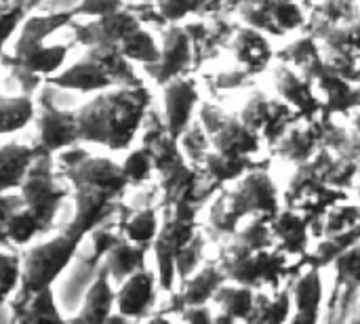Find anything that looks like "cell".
<instances>
[{
  "label": "cell",
  "instance_id": "obj_1",
  "mask_svg": "<svg viewBox=\"0 0 360 324\" xmlns=\"http://www.w3.org/2000/svg\"><path fill=\"white\" fill-rule=\"evenodd\" d=\"M59 169L72 188L70 196L74 200V215L63 232L82 242L122 207L120 200L129 190V181L120 162L93 156L78 145L59 152Z\"/></svg>",
  "mask_w": 360,
  "mask_h": 324
},
{
  "label": "cell",
  "instance_id": "obj_2",
  "mask_svg": "<svg viewBox=\"0 0 360 324\" xmlns=\"http://www.w3.org/2000/svg\"><path fill=\"white\" fill-rule=\"evenodd\" d=\"M152 110V93L146 84L114 86L95 93L78 114L80 143H93L110 152L133 148Z\"/></svg>",
  "mask_w": 360,
  "mask_h": 324
},
{
  "label": "cell",
  "instance_id": "obj_3",
  "mask_svg": "<svg viewBox=\"0 0 360 324\" xmlns=\"http://www.w3.org/2000/svg\"><path fill=\"white\" fill-rule=\"evenodd\" d=\"M76 19V11L63 8L49 15H25L19 25L13 51L2 57V65L8 67L11 76L19 84L21 93L34 95L46 78L55 76L68 61L70 44L55 42L46 44V38L57 34Z\"/></svg>",
  "mask_w": 360,
  "mask_h": 324
},
{
  "label": "cell",
  "instance_id": "obj_4",
  "mask_svg": "<svg viewBox=\"0 0 360 324\" xmlns=\"http://www.w3.org/2000/svg\"><path fill=\"white\" fill-rule=\"evenodd\" d=\"M198 209L200 207L192 200H179L171 207H165V219L160 221L158 236L152 245L158 285L165 293H171L177 285L175 261L181 249L198 232Z\"/></svg>",
  "mask_w": 360,
  "mask_h": 324
},
{
  "label": "cell",
  "instance_id": "obj_5",
  "mask_svg": "<svg viewBox=\"0 0 360 324\" xmlns=\"http://www.w3.org/2000/svg\"><path fill=\"white\" fill-rule=\"evenodd\" d=\"M78 240L68 236L65 232L42 240L25 251L23 257V274H21V285L19 291L15 293L13 299H25L42 289L53 287L59 276L72 266L74 257L80 251Z\"/></svg>",
  "mask_w": 360,
  "mask_h": 324
},
{
  "label": "cell",
  "instance_id": "obj_6",
  "mask_svg": "<svg viewBox=\"0 0 360 324\" xmlns=\"http://www.w3.org/2000/svg\"><path fill=\"white\" fill-rule=\"evenodd\" d=\"M19 196H21L23 205L36 215L44 234H49L55 228V221H57V215H59L63 202L70 198V190H65L57 181L53 154L40 152L36 156V160L32 162V167L19 188Z\"/></svg>",
  "mask_w": 360,
  "mask_h": 324
},
{
  "label": "cell",
  "instance_id": "obj_7",
  "mask_svg": "<svg viewBox=\"0 0 360 324\" xmlns=\"http://www.w3.org/2000/svg\"><path fill=\"white\" fill-rule=\"evenodd\" d=\"M200 127L205 129L211 150L228 156H257L264 139L257 131H251L240 116L219 110L215 103L200 105Z\"/></svg>",
  "mask_w": 360,
  "mask_h": 324
},
{
  "label": "cell",
  "instance_id": "obj_8",
  "mask_svg": "<svg viewBox=\"0 0 360 324\" xmlns=\"http://www.w3.org/2000/svg\"><path fill=\"white\" fill-rule=\"evenodd\" d=\"M36 148L46 154H59L80 143L76 110H63L49 95H40L36 110Z\"/></svg>",
  "mask_w": 360,
  "mask_h": 324
},
{
  "label": "cell",
  "instance_id": "obj_9",
  "mask_svg": "<svg viewBox=\"0 0 360 324\" xmlns=\"http://www.w3.org/2000/svg\"><path fill=\"white\" fill-rule=\"evenodd\" d=\"M331 268L335 270V280L327 299V314H323V318L350 320L360 299V242L346 249Z\"/></svg>",
  "mask_w": 360,
  "mask_h": 324
},
{
  "label": "cell",
  "instance_id": "obj_10",
  "mask_svg": "<svg viewBox=\"0 0 360 324\" xmlns=\"http://www.w3.org/2000/svg\"><path fill=\"white\" fill-rule=\"evenodd\" d=\"M194 59V42L186 25L171 23L162 32L160 42V59L154 65L143 67L158 86H165L169 80L177 76H186L192 67Z\"/></svg>",
  "mask_w": 360,
  "mask_h": 324
},
{
  "label": "cell",
  "instance_id": "obj_11",
  "mask_svg": "<svg viewBox=\"0 0 360 324\" xmlns=\"http://www.w3.org/2000/svg\"><path fill=\"white\" fill-rule=\"evenodd\" d=\"M141 25H143L141 17L127 6L103 17H95L89 21L74 19L70 23L76 42L84 48L97 46V44H120L133 30Z\"/></svg>",
  "mask_w": 360,
  "mask_h": 324
},
{
  "label": "cell",
  "instance_id": "obj_12",
  "mask_svg": "<svg viewBox=\"0 0 360 324\" xmlns=\"http://www.w3.org/2000/svg\"><path fill=\"white\" fill-rule=\"evenodd\" d=\"M200 103L198 82L192 76H177L162 86V105H165V127L171 137L179 139L192 124L194 112Z\"/></svg>",
  "mask_w": 360,
  "mask_h": 324
},
{
  "label": "cell",
  "instance_id": "obj_13",
  "mask_svg": "<svg viewBox=\"0 0 360 324\" xmlns=\"http://www.w3.org/2000/svg\"><path fill=\"white\" fill-rule=\"evenodd\" d=\"M158 276L148 268L124 278L116 289V312L127 320L148 318L158 302Z\"/></svg>",
  "mask_w": 360,
  "mask_h": 324
},
{
  "label": "cell",
  "instance_id": "obj_14",
  "mask_svg": "<svg viewBox=\"0 0 360 324\" xmlns=\"http://www.w3.org/2000/svg\"><path fill=\"white\" fill-rule=\"evenodd\" d=\"M272 86L278 99L289 103L293 110H297L304 118L321 116L323 112V99L319 93H314V82L308 80L302 72L287 63H278L272 74Z\"/></svg>",
  "mask_w": 360,
  "mask_h": 324
},
{
  "label": "cell",
  "instance_id": "obj_15",
  "mask_svg": "<svg viewBox=\"0 0 360 324\" xmlns=\"http://www.w3.org/2000/svg\"><path fill=\"white\" fill-rule=\"evenodd\" d=\"M226 283V274L221 272L217 261H209L200 266L194 274L179 280V289H173L169 295V312H181L190 306H209L217 289Z\"/></svg>",
  "mask_w": 360,
  "mask_h": 324
},
{
  "label": "cell",
  "instance_id": "obj_16",
  "mask_svg": "<svg viewBox=\"0 0 360 324\" xmlns=\"http://www.w3.org/2000/svg\"><path fill=\"white\" fill-rule=\"evenodd\" d=\"M293 295V314L291 323L312 324L323 320V302H325V283L321 268H304L291 280Z\"/></svg>",
  "mask_w": 360,
  "mask_h": 324
},
{
  "label": "cell",
  "instance_id": "obj_17",
  "mask_svg": "<svg viewBox=\"0 0 360 324\" xmlns=\"http://www.w3.org/2000/svg\"><path fill=\"white\" fill-rule=\"evenodd\" d=\"M323 137H325V122L323 116L314 118H304L302 122H295L274 145L278 158L302 164L308 162L321 148H323Z\"/></svg>",
  "mask_w": 360,
  "mask_h": 324
},
{
  "label": "cell",
  "instance_id": "obj_18",
  "mask_svg": "<svg viewBox=\"0 0 360 324\" xmlns=\"http://www.w3.org/2000/svg\"><path fill=\"white\" fill-rule=\"evenodd\" d=\"M44 84L55 86V89H63V91L84 93V95H95V93L114 89V82L105 74V70L86 53L78 61H74L72 65H68V67L63 65L55 76L46 78Z\"/></svg>",
  "mask_w": 360,
  "mask_h": 324
},
{
  "label": "cell",
  "instance_id": "obj_19",
  "mask_svg": "<svg viewBox=\"0 0 360 324\" xmlns=\"http://www.w3.org/2000/svg\"><path fill=\"white\" fill-rule=\"evenodd\" d=\"M234 192L247 207L249 215L264 213V215H276L281 211V194L278 186L274 183L268 167L253 169L245 173L238 181H234Z\"/></svg>",
  "mask_w": 360,
  "mask_h": 324
},
{
  "label": "cell",
  "instance_id": "obj_20",
  "mask_svg": "<svg viewBox=\"0 0 360 324\" xmlns=\"http://www.w3.org/2000/svg\"><path fill=\"white\" fill-rule=\"evenodd\" d=\"M270 230L274 234L276 249L295 259H302L310 251V245L314 240L310 219L289 207H281V211L270 217Z\"/></svg>",
  "mask_w": 360,
  "mask_h": 324
},
{
  "label": "cell",
  "instance_id": "obj_21",
  "mask_svg": "<svg viewBox=\"0 0 360 324\" xmlns=\"http://www.w3.org/2000/svg\"><path fill=\"white\" fill-rule=\"evenodd\" d=\"M228 46L234 53L238 65L251 78L262 74L276 55V51L270 44L268 34H264L262 30L251 27V25H236Z\"/></svg>",
  "mask_w": 360,
  "mask_h": 324
},
{
  "label": "cell",
  "instance_id": "obj_22",
  "mask_svg": "<svg viewBox=\"0 0 360 324\" xmlns=\"http://www.w3.org/2000/svg\"><path fill=\"white\" fill-rule=\"evenodd\" d=\"M116 312V289H114V280L110 276V272L97 264L95 270V278L89 285L80 312L72 318L74 323H108L110 316Z\"/></svg>",
  "mask_w": 360,
  "mask_h": 324
},
{
  "label": "cell",
  "instance_id": "obj_23",
  "mask_svg": "<svg viewBox=\"0 0 360 324\" xmlns=\"http://www.w3.org/2000/svg\"><path fill=\"white\" fill-rule=\"evenodd\" d=\"M314 89L319 91L323 99V112L321 116L333 118L335 114H352L360 108V86L352 80H346L333 72H323L314 80Z\"/></svg>",
  "mask_w": 360,
  "mask_h": 324
},
{
  "label": "cell",
  "instance_id": "obj_24",
  "mask_svg": "<svg viewBox=\"0 0 360 324\" xmlns=\"http://www.w3.org/2000/svg\"><path fill=\"white\" fill-rule=\"evenodd\" d=\"M251 217L234 188H219L209 207V234L215 238H230L240 228L243 219Z\"/></svg>",
  "mask_w": 360,
  "mask_h": 324
},
{
  "label": "cell",
  "instance_id": "obj_25",
  "mask_svg": "<svg viewBox=\"0 0 360 324\" xmlns=\"http://www.w3.org/2000/svg\"><path fill=\"white\" fill-rule=\"evenodd\" d=\"M40 150L34 143H19L8 141L0 145V194L4 192H19L32 162Z\"/></svg>",
  "mask_w": 360,
  "mask_h": 324
},
{
  "label": "cell",
  "instance_id": "obj_26",
  "mask_svg": "<svg viewBox=\"0 0 360 324\" xmlns=\"http://www.w3.org/2000/svg\"><path fill=\"white\" fill-rule=\"evenodd\" d=\"M278 61L295 67L297 72H302L308 80H316L323 72H327L325 65V57H323V46L319 42V38H314L312 34H304L302 38L289 42L287 46L278 48L274 55Z\"/></svg>",
  "mask_w": 360,
  "mask_h": 324
},
{
  "label": "cell",
  "instance_id": "obj_27",
  "mask_svg": "<svg viewBox=\"0 0 360 324\" xmlns=\"http://www.w3.org/2000/svg\"><path fill=\"white\" fill-rule=\"evenodd\" d=\"M268 162L270 160H266L262 164L255 160V156H228V154L209 150L198 169L209 177V181H213V186L224 188V186L238 181L245 173H249L253 169L268 167Z\"/></svg>",
  "mask_w": 360,
  "mask_h": 324
},
{
  "label": "cell",
  "instance_id": "obj_28",
  "mask_svg": "<svg viewBox=\"0 0 360 324\" xmlns=\"http://www.w3.org/2000/svg\"><path fill=\"white\" fill-rule=\"evenodd\" d=\"M148 255L150 251L143 249V247H137L133 245L129 238H124L120 232H118V238L116 242L110 247V251L103 255V259L99 261L112 276L114 285L118 287L124 278H129L131 274L148 268Z\"/></svg>",
  "mask_w": 360,
  "mask_h": 324
},
{
  "label": "cell",
  "instance_id": "obj_29",
  "mask_svg": "<svg viewBox=\"0 0 360 324\" xmlns=\"http://www.w3.org/2000/svg\"><path fill=\"white\" fill-rule=\"evenodd\" d=\"M11 320L13 323H59L63 320V314L59 312V306L55 302L53 287L42 289L25 299H11Z\"/></svg>",
  "mask_w": 360,
  "mask_h": 324
},
{
  "label": "cell",
  "instance_id": "obj_30",
  "mask_svg": "<svg viewBox=\"0 0 360 324\" xmlns=\"http://www.w3.org/2000/svg\"><path fill=\"white\" fill-rule=\"evenodd\" d=\"M291 314H293V295H291V285L287 283L276 291L270 289L255 291L253 312L247 323H287L291 320Z\"/></svg>",
  "mask_w": 360,
  "mask_h": 324
},
{
  "label": "cell",
  "instance_id": "obj_31",
  "mask_svg": "<svg viewBox=\"0 0 360 324\" xmlns=\"http://www.w3.org/2000/svg\"><path fill=\"white\" fill-rule=\"evenodd\" d=\"M86 55H91L112 78L114 86H139L143 84L141 76L135 72V63L124 57L118 44H97L89 46Z\"/></svg>",
  "mask_w": 360,
  "mask_h": 324
},
{
  "label": "cell",
  "instance_id": "obj_32",
  "mask_svg": "<svg viewBox=\"0 0 360 324\" xmlns=\"http://www.w3.org/2000/svg\"><path fill=\"white\" fill-rule=\"evenodd\" d=\"M38 110V101L34 95H0V137L23 131L30 122H34Z\"/></svg>",
  "mask_w": 360,
  "mask_h": 324
},
{
  "label": "cell",
  "instance_id": "obj_33",
  "mask_svg": "<svg viewBox=\"0 0 360 324\" xmlns=\"http://www.w3.org/2000/svg\"><path fill=\"white\" fill-rule=\"evenodd\" d=\"M253 302H255V289L226 280L213 295L211 304H215L217 312L230 316L234 323H238V320L247 323L253 312Z\"/></svg>",
  "mask_w": 360,
  "mask_h": 324
},
{
  "label": "cell",
  "instance_id": "obj_34",
  "mask_svg": "<svg viewBox=\"0 0 360 324\" xmlns=\"http://www.w3.org/2000/svg\"><path fill=\"white\" fill-rule=\"evenodd\" d=\"M160 215L154 207H143L135 213H131L129 217H124L120 221V228L118 232L129 238L133 245L137 247H143L152 253V245L158 236V230H160Z\"/></svg>",
  "mask_w": 360,
  "mask_h": 324
},
{
  "label": "cell",
  "instance_id": "obj_35",
  "mask_svg": "<svg viewBox=\"0 0 360 324\" xmlns=\"http://www.w3.org/2000/svg\"><path fill=\"white\" fill-rule=\"evenodd\" d=\"M118 46L129 61H133L135 65H141V67L154 65L160 59V42L143 25L133 30Z\"/></svg>",
  "mask_w": 360,
  "mask_h": 324
},
{
  "label": "cell",
  "instance_id": "obj_36",
  "mask_svg": "<svg viewBox=\"0 0 360 324\" xmlns=\"http://www.w3.org/2000/svg\"><path fill=\"white\" fill-rule=\"evenodd\" d=\"M325 122V137H323V145L329 148L333 154L354 160L360 164V135L352 129L348 131L346 127L333 122V118L323 116Z\"/></svg>",
  "mask_w": 360,
  "mask_h": 324
},
{
  "label": "cell",
  "instance_id": "obj_37",
  "mask_svg": "<svg viewBox=\"0 0 360 324\" xmlns=\"http://www.w3.org/2000/svg\"><path fill=\"white\" fill-rule=\"evenodd\" d=\"M38 236H46L40 221L36 219V215L23 205L8 221L6 226V242L13 249H21L27 247L32 240H36Z\"/></svg>",
  "mask_w": 360,
  "mask_h": 324
},
{
  "label": "cell",
  "instance_id": "obj_38",
  "mask_svg": "<svg viewBox=\"0 0 360 324\" xmlns=\"http://www.w3.org/2000/svg\"><path fill=\"white\" fill-rule=\"evenodd\" d=\"M234 238H238L251 251H264V249L276 247L274 234L270 230V215H264V213H255V215L247 217V223L245 226L240 223Z\"/></svg>",
  "mask_w": 360,
  "mask_h": 324
},
{
  "label": "cell",
  "instance_id": "obj_39",
  "mask_svg": "<svg viewBox=\"0 0 360 324\" xmlns=\"http://www.w3.org/2000/svg\"><path fill=\"white\" fill-rule=\"evenodd\" d=\"M360 223V205H350L346 200L335 202L321 221V236H335Z\"/></svg>",
  "mask_w": 360,
  "mask_h": 324
},
{
  "label": "cell",
  "instance_id": "obj_40",
  "mask_svg": "<svg viewBox=\"0 0 360 324\" xmlns=\"http://www.w3.org/2000/svg\"><path fill=\"white\" fill-rule=\"evenodd\" d=\"M23 274V257L0 247V306L8 304L19 291Z\"/></svg>",
  "mask_w": 360,
  "mask_h": 324
},
{
  "label": "cell",
  "instance_id": "obj_41",
  "mask_svg": "<svg viewBox=\"0 0 360 324\" xmlns=\"http://www.w3.org/2000/svg\"><path fill=\"white\" fill-rule=\"evenodd\" d=\"M120 169L129 181V188H139L143 183H148L154 175V162L150 152L139 145V148H131L127 150L124 160L120 162Z\"/></svg>",
  "mask_w": 360,
  "mask_h": 324
},
{
  "label": "cell",
  "instance_id": "obj_42",
  "mask_svg": "<svg viewBox=\"0 0 360 324\" xmlns=\"http://www.w3.org/2000/svg\"><path fill=\"white\" fill-rule=\"evenodd\" d=\"M272 108H274V99L266 97L264 93L255 91L247 103L243 105L240 110V120L251 129V131H257L262 135V131L266 129L268 120H270V114H272Z\"/></svg>",
  "mask_w": 360,
  "mask_h": 324
},
{
  "label": "cell",
  "instance_id": "obj_43",
  "mask_svg": "<svg viewBox=\"0 0 360 324\" xmlns=\"http://www.w3.org/2000/svg\"><path fill=\"white\" fill-rule=\"evenodd\" d=\"M205 245H207V238L205 234L198 230L192 240L181 249V253L177 255V261H175V274H177V280H184L188 278L190 274H194L202 261H205Z\"/></svg>",
  "mask_w": 360,
  "mask_h": 324
},
{
  "label": "cell",
  "instance_id": "obj_44",
  "mask_svg": "<svg viewBox=\"0 0 360 324\" xmlns=\"http://www.w3.org/2000/svg\"><path fill=\"white\" fill-rule=\"evenodd\" d=\"M272 15H274L276 25L283 30V34L304 30L308 21V13L297 4V0H276Z\"/></svg>",
  "mask_w": 360,
  "mask_h": 324
},
{
  "label": "cell",
  "instance_id": "obj_45",
  "mask_svg": "<svg viewBox=\"0 0 360 324\" xmlns=\"http://www.w3.org/2000/svg\"><path fill=\"white\" fill-rule=\"evenodd\" d=\"M154 8L165 25L181 23L184 19L196 15L198 0H154Z\"/></svg>",
  "mask_w": 360,
  "mask_h": 324
},
{
  "label": "cell",
  "instance_id": "obj_46",
  "mask_svg": "<svg viewBox=\"0 0 360 324\" xmlns=\"http://www.w3.org/2000/svg\"><path fill=\"white\" fill-rule=\"evenodd\" d=\"M179 145H181L184 154H186L190 160H194L196 167H200L205 154L211 150V143H209V137H207L205 129H202V127H192V124H190V129L179 137Z\"/></svg>",
  "mask_w": 360,
  "mask_h": 324
},
{
  "label": "cell",
  "instance_id": "obj_47",
  "mask_svg": "<svg viewBox=\"0 0 360 324\" xmlns=\"http://www.w3.org/2000/svg\"><path fill=\"white\" fill-rule=\"evenodd\" d=\"M124 0H80L74 11L76 17H86V19H95V17H103L110 13H116L120 8H124Z\"/></svg>",
  "mask_w": 360,
  "mask_h": 324
},
{
  "label": "cell",
  "instance_id": "obj_48",
  "mask_svg": "<svg viewBox=\"0 0 360 324\" xmlns=\"http://www.w3.org/2000/svg\"><path fill=\"white\" fill-rule=\"evenodd\" d=\"M23 207V200L19 196V192H4L0 194V247H8L6 242V226L11 221V217Z\"/></svg>",
  "mask_w": 360,
  "mask_h": 324
},
{
  "label": "cell",
  "instance_id": "obj_49",
  "mask_svg": "<svg viewBox=\"0 0 360 324\" xmlns=\"http://www.w3.org/2000/svg\"><path fill=\"white\" fill-rule=\"evenodd\" d=\"M249 80H251V76L243 67H238L234 72H221L217 76V86L219 89H238V86L247 84Z\"/></svg>",
  "mask_w": 360,
  "mask_h": 324
},
{
  "label": "cell",
  "instance_id": "obj_50",
  "mask_svg": "<svg viewBox=\"0 0 360 324\" xmlns=\"http://www.w3.org/2000/svg\"><path fill=\"white\" fill-rule=\"evenodd\" d=\"M179 318L186 320V323H196V324H205V323H213V312L209 306H190V308H184L179 312Z\"/></svg>",
  "mask_w": 360,
  "mask_h": 324
},
{
  "label": "cell",
  "instance_id": "obj_51",
  "mask_svg": "<svg viewBox=\"0 0 360 324\" xmlns=\"http://www.w3.org/2000/svg\"><path fill=\"white\" fill-rule=\"evenodd\" d=\"M352 129H354V131L360 135V108L352 112Z\"/></svg>",
  "mask_w": 360,
  "mask_h": 324
},
{
  "label": "cell",
  "instance_id": "obj_52",
  "mask_svg": "<svg viewBox=\"0 0 360 324\" xmlns=\"http://www.w3.org/2000/svg\"><path fill=\"white\" fill-rule=\"evenodd\" d=\"M350 320L352 323H360V299L359 304H356V308H354V312H352V316H350Z\"/></svg>",
  "mask_w": 360,
  "mask_h": 324
},
{
  "label": "cell",
  "instance_id": "obj_53",
  "mask_svg": "<svg viewBox=\"0 0 360 324\" xmlns=\"http://www.w3.org/2000/svg\"><path fill=\"white\" fill-rule=\"evenodd\" d=\"M354 190H356V196H359V202H360V171L359 175H356V181H354V186H352Z\"/></svg>",
  "mask_w": 360,
  "mask_h": 324
},
{
  "label": "cell",
  "instance_id": "obj_54",
  "mask_svg": "<svg viewBox=\"0 0 360 324\" xmlns=\"http://www.w3.org/2000/svg\"><path fill=\"white\" fill-rule=\"evenodd\" d=\"M2 57H4V46L0 44V65H2Z\"/></svg>",
  "mask_w": 360,
  "mask_h": 324
},
{
  "label": "cell",
  "instance_id": "obj_55",
  "mask_svg": "<svg viewBox=\"0 0 360 324\" xmlns=\"http://www.w3.org/2000/svg\"><path fill=\"white\" fill-rule=\"evenodd\" d=\"M11 2H30V0H11Z\"/></svg>",
  "mask_w": 360,
  "mask_h": 324
}]
</instances>
